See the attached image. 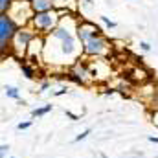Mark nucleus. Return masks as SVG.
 Wrapping results in <instances>:
<instances>
[{"label":"nucleus","mask_w":158,"mask_h":158,"mask_svg":"<svg viewBox=\"0 0 158 158\" xmlns=\"http://www.w3.org/2000/svg\"><path fill=\"white\" fill-rule=\"evenodd\" d=\"M37 35H39V33H37L30 24H28V26H20V30L17 31V35L13 37L11 44H9L11 53H13L15 57H19V61H20V59H26V57H28L30 44L33 42V39H35Z\"/></svg>","instance_id":"obj_1"},{"label":"nucleus","mask_w":158,"mask_h":158,"mask_svg":"<svg viewBox=\"0 0 158 158\" xmlns=\"http://www.w3.org/2000/svg\"><path fill=\"white\" fill-rule=\"evenodd\" d=\"M59 22H61V17H59L57 9H53V11H46V13H37V15H33L30 26H31L39 35H44V37H46V35H52V31L59 26Z\"/></svg>","instance_id":"obj_2"},{"label":"nucleus","mask_w":158,"mask_h":158,"mask_svg":"<svg viewBox=\"0 0 158 158\" xmlns=\"http://www.w3.org/2000/svg\"><path fill=\"white\" fill-rule=\"evenodd\" d=\"M19 30H20L19 22L9 13L0 15V52L2 55H6V50H9V44Z\"/></svg>","instance_id":"obj_3"},{"label":"nucleus","mask_w":158,"mask_h":158,"mask_svg":"<svg viewBox=\"0 0 158 158\" xmlns=\"http://www.w3.org/2000/svg\"><path fill=\"white\" fill-rule=\"evenodd\" d=\"M110 44H112V40L109 37H105L103 33H99L88 42L81 44V52H83V55H88V57H101V55L109 53Z\"/></svg>","instance_id":"obj_4"},{"label":"nucleus","mask_w":158,"mask_h":158,"mask_svg":"<svg viewBox=\"0 0 158 158\" xmlns=\"http://www.w3.org/2000/svg\"><path fill=\"white\" fill-rule=\"evenodd\" d=\"M101 30L92 22V20H86V19H81L77 20V28H76V35H77V40L81 44L88 42L90 39H94L96 35H99Z\"/></svg>","instance_id":"obj_5"},{"label":"nucleus","mask_w":158,"mask_h":158,"mask_svg":"<svg viewBox=\"0 0 158 158\" xmlns=\"http://www.w3.org/2000/svg\"><path fill=\"white\" fill-rule=\"evenodd\" d=\"M30 6H31L33 15L46 13V11H53L55 9V2L53 0H30Z\"/></svg>","instance_id":"obj_6"},{"label":"nucleus","mask_w":158,"mask_h":158,"mask_svg":"<svg viewBox=\"0 0 158 158\" xmlns=\"http://www.w3.org/2000/svg\"><path fill=\"white\" fill-rule=\"evenodd\" d=\"M19 66H20V72L24 74V77H26V79H35L37 70H35V66H33V64L26 63V59H20V61H19Z\"/></svg>","instance_id":"obj_7"},{"label":"nucleus","mask_w":158,"mask_h":158,"mask_svg":"<svg viewBox=\"0 0 158 158\" xmlns=\"http://www.w3.org/2000/svg\"><path fill=\"white\" fill-rule=\"evenodd\" d=\"M52 110H53V105H44V107H39V109H33L31 110V118H42V116H46Z\"/></svg>","instance_id":"obj_8"},{"label":"nucleus","mask_w":158,"mask_h":158,"mask_svg":"<svg viewBox=\"0 0 158 158\" xmlns=\"http://www.w3.org/2000/svg\"><path fill=\"white\" fill-rule=\"evenodd\" d=\"M4 94H6L9 99H20V94H19V88H17V86L6 85V86H4Z\"/></svg>","instance_id":"obj_9"},{"label":"nucleus","mask_w":158,"mask_h":158,"mask_svg":"<svg viewBox=\"0 0 158 158\" xmlns=\"http://www.w3.org/2000/svg\"><path fill=\"white\" fill-rule=\"evenodd\" d=\"M64 77L68 79V81H72V83H76V85H79V86H85V85H86L85 79L81 77V76H77V74H74L72 70H68V72L64 74Z\"/></svg>","instance_id":"obj_10"},{"label":"nucleus","mask_w":158,"mask_h":158,"mask_svg":"<svg viewBox=\"0 0 158 158\" xmlns=\"http://www.w3.org/2000/svg\"><path fill=\"white\" fill-rule=\"evenodd\" d=\"M13 2H15V0H0V15L9 13V9H11Z\"/></svg>","instance_id":"obj_11"},{"label":"nucleus","mask_w":158,"mask_h":158,"mask_svg":"<svg viewBox=\"0 0 158 158\" xmlns=\"http://www.w3.org/2000/svg\"><path fill=\"white\" fill-rule=\"evenodd\" d=\"M99 19H101V22H103V24H105V26H107L109 30H114V28L118 26V24H116L114 20H110V19H109V17H105V15H101Z\"/></svg>","instance_id":"obj_12"},{"label":"nucleus","mask_w":158,"mask_h":158,"mask_svg":"<svg viewBox=\"0 0 158 158\" xmlns=\"http://www.w3.org/2000/svg\"><path fill=\"white\" fill-rule=\"evenodd\" d=\"M90 132H92V129H85L81 134H77V136H76V140H74V142H81V140H85V138H86Z\"/></svg>","instance_id":"obj_13"},{"label":"nucleus","mask_w":158,"mask_h":158,"mask_svg":"<svg viewBox=\"0 0 158 158\" xmlns=\"http://www.w3.org/2000/svg\"><path fill=\"white\" fill-rule=\"evenodd\" d=\"M31 127V121H20L19 125H17V131H26V129H30Z\"/></svg>","instance_id":"obj_14"},{"label":"nucleus","mask_w":158,"mask_h":158,"mask_svg":"<svg viewBox=\"0 0 158 158\" xmlns=\"http://www.w3.org/2000/svg\"><path fill=\"white\" fill-rule=\"evenodd\" d=\"M64 94H68V86H63L57 92H53V96H64Z\"/></svg>","instance_id":"obj_15"},{"label":"nucleus","mask_w":158,"mask_h":158,"mask_svg":"<svg viewBox=\"0 0 158 158\" xmlns=\"http://www.w3.org/2000/svg\"><path fill=\"white\" fill-rule=\"evenodd\" d=\"M140 48H142L143 52H149V50H151V44H149V42H140Z\"/></svg>","instance_id":"obj_16"},{"label":"nucleus","mask_w":158,"mask_h":158,"mask_svg":"<svg viewBox=\"0 0 158 158\" xmlns=\"http://www.w3.org/2000/svg\"><path fill=\"white\" fill-rule=\"evenodd\" d=\"M64 114H66L70 119H74V121H77V119H79V116H76V114H74V112H70V110H64Z\"/></svg>","instance_id":"obj_17"},{"label":"nucleus","mask_w":158,"mask_h":158,"mask_svg":"<svg viewBox=\"0 0 158 158\" xmlns=\"http://www.w3.org/2000/svg\"><path fill=\"white\" fill-rule=\"evenodd\" d=\"M50 88V81H44L42 85H40V88H39V92H44V90H48Z\"/></svg>","instance_id":"obj_18"},{"label":"nucleus","mask_w":158,"mask_h":158,"mask_svg":"<svg viewBox=\"0 0 158 158\" xmlns=\"http://www.w3.org/2000/svg\"><path fill=\"white\" fill-rule=\"evenodd\" d=\"M7 149H9V147H7V145H6V143H2V147H0V155H2V156H4V155H6V151H7Z\"/></svg>","instance_id":"obj_19"},{"label":"nucleus","mask_w":158,"mask_h":158,"mask_svg":"<svg viewBox=\"0 0 158 158\" xmlns=\"http://www.w3.org/2000/svg\"><path fill=\"white\" fill-rule=\"evenodd\" d=\"M153 123L158 127V110H155V114H153Z\"/></svg>","instance_id":"obj_20"},{"label":"nucleus","mask_w":158,"mask_h":158,"mask_svg":"<svg viewBox=\"0 0 158 158\" xmlns=\"http://www.w3.org/2000/svg\"><path fill=\"white\" fill-rule=\"evenodd\" d=\"M147 140H149V142H151V143H158V136H149V138H147Z\"/></svg>","instance_id":"obj_21"},{"label":"nucleus","mask_w":158,"mask_h":158,"mask_svg":"<svg viewBox=\"0 0 158 158\" xmlns=\"http://www.w3.org/2000/svg\"><path fill=\"white\" fill-rule=\"evenodd\" d=\"M114 92H116L114 88H107V90H105V94H107V96H110V94H114Z\"/></svg>","instance_id":"obj_22"}]
</instances>
